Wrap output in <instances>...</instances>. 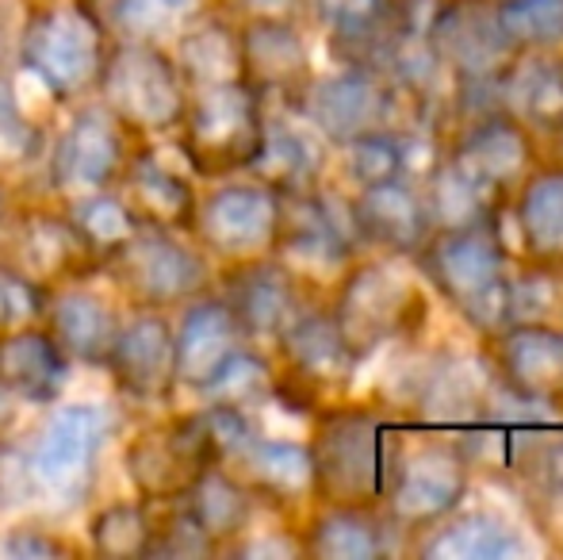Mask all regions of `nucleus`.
<instances>
[{"mask_svg": "<svg viewBox=\"0 0 563 560\" xmlns=\"http://www.w3.org/2000/svg\"><path fill=\"white\" fill-rule=\"evenodd\" d=\"M495 381L537 411H563V322H506L483 338Z\"/></svg>", "mask_w": 563, "mask_h": 560, "instance_id": "ddd939ff", "label": "nucleus"}, {"mask_svg": "<svg viewBox=\"0 0 563 560\" xmlns=\"http://www.w3.org/2000/svg\"><path fill=\"white\" fill-rule=\"evenodd\" d=\"M265 100L245 81H223L200 89L180 116V150L200 177L245 173L265 135Z\"/></svg>", "mask_w": 563, "mask_h": 560, "instance_id": "0eeeda50", "label": "nucleus"}, {"mask_svg": "<svg viewBox=\"0 0 563 560\" xmlns=\"http://www.w3.org/2000/svg\"><path fill=\"white\" fill-rule=\"evenodd\" d=\"M349 208H353V227L364 254H387L415 262V254L433 234L426 193L410 177H391L356 188L349 196Z\"/></svg>", "mask_w": 563, "mask_h": 560, "instance_id": "f3484780", "label": "nucleus"}, {"mask_svg": "<svg viewBox=\"0 0 563 560\" xmlns=\"http://www.w3.org/2000/svg\"><path fill=\"white\" fill-rule=\"evenodd\" d=\"M223 299L230 311H234L245 342H265V345H273L291 327V319L311 304L303 277L288 262L268 254L238 262L227 277Z\"/></svg>", "mask_w": 563, "mask_h": 560, "instance_id": "a211bd4d", "label": "nucleus"}, {"mask_svg": "<svg viewBox=\"0 0 563 560\" xmlns=\"http://www.w3.org/2000/svg\"><path fill=\"white\" fill-rule=\"evenodd\" d=\"M514 484L526 487L541 507H563V426L549 419L533 426Z\"/></svg>", "mask_w": 563, "mask_h": 560, "instance_id": "ea45409f", "label": "nucleus"}, {"mask_svg": "<svg viewBox=\"0 0 563 560\" xmlns=\"http://www.w3.org/2000/svg\"><path fill=\"white\" fill-rule=\"evenodd\" d=\"M503 384L495 381L487 358L479 353H438L422 361L407 388L410 422L430 430H460V426L487 419Z\"/></svg>", "mask_w": 563, "mask_h": 560, "instance_id": "4468645a", "label": "nucleus"}, {"mask_svg": "<svg viewBox=\"0 0 563 560\" xmlns=\"http://www.w3.org/2000/svg\"><path fill=\"white\" fill-rule=\"evenodd\" d=\"M66 373L69 361L58 338L31 327H20L0 338V384L8 388V396L51 404L66 384Z\"/></svg>", "mask_w": 563, "mask_h": 560, "instance_id": "2f4dec72", "label": "nucleus"}, {"mask_svg": "<svg viewBox=\"0 0 563 560\" xmlns=\"http://www.w3.org/2000/svg\"><path fill=\"white\" fill-rule=\"evenodd\" d=\"M495 20L514 54L563 51V0H495Z\"/></svg>", "mask_w": 563, "mask_h": 560, "instance_id": "4c0bfd02", "label": "nucleus"}, {"mask_svg": "<svg viewBox=\"0 0 563 560\" xmlns=\"http://www.w3.org/2000/svg\"><path fill=\"white\" fill-rule=\"evenodd\" d=\"M8 415H12V407H8V388L0 384V426L8 422Z\"/></svg>", "mask_w": 563, "mask_h": 560, "instance_id": "603ef678", "label": "nucleus"}, {"mask_svg": "<svg viewBox=\"0 0 563 560\" xmlns=\"http://www.w3.org/2000/svg\"><path fill=\"white\" fill-rule=\"evenodd\" d=\"M100 39V23L85 8H38L20 35L23 69H31L54 97H77L104 66Z\"/></svg>", "mask_w": 563, "mask_h": 560, "instance_id": "9b49d317", "label": "nucleus"}, {"mask_svg": "<svg viewBox=\"0 0 563 560\" xmlns=\"http://www.w3.org/2000/svg\"><path fill=\"white\" fill-rule=\"evenodd\" d=\"M238 54H242V81L261 100L296 108L314 77L303 31L284 12H253L238 28Z\"/></svg>", "mask_w": 563, "mask_h": 560, "instance_id": "dca6fc26", "label": "nucleus"}, {"mask_svg": "<svg viewBox=\"0 0 563 560\" xmlns=\"http://www.w3.org/2000/svg\"><path fill=\"white\" fill-rule=\"evenodd\" d=\"M108 419L100 407L74 404L54 411L46 422L43 438H38L35 453H31V469H35L38 487L62 495L69 503H81L97 476V457L100 441H104Z\"/></svg>", "mask_w": 563, "mask_h": 560, "instance_id": "aec40b11", "label": "nucleus"}, {"mask_svg": "<svg viewBox=\"0 0 563 560\" xmlns=\"http://www.w3.org/2000/svg\"><path fill=\"white\" fill-rule=\"evenodd\" d=\"M506 216L518 234V257L563 265V157H541L526 173Z\"/></svg>", "mask_w": 563, "mask_h": 560, "instance_id": "b1692460", "label": "nucleus"}, {"mask_svg": "<svg viewBox=\"0 0 563 560\" xmlns=\"http://www.w3.org/2000/svg\"><path fill=\"white\" fill-rule=\"evenodd\" d=\"M510 322H563V265L533 257L514 262Z\"/></svg>", "mask_w": 563, "mask_h": 560, "instance_id": "58836bf2", "label": "nucleus"}, {"mask_svg": "<svg viewBox=\"0 0 563 560\" xmlns=\"http://www.w3.org/2000/svg\"><path fill=\"white\" fill-rule=\"evenodd\" d=\"M123 464L131 484L139 487V495L157 503L185 499L196 476L216 464V446H211L203 415H188V419L142 430L126 446Z\"/></svg>", "mask_w": 563, "mask_h": 560, "instance_id": "2eb2a0df", "label": "nucleus"}, {"mask_svg": "<svg viewBox=\"0 0 563 560\" xmlns=\"http://www.w3.org/2000/svg\"><path fill=\"white\" fill-rule=\"evenodd\" d=\"M430 51L452 81L449 120L498 108V85L514 66V46L495 20V0H438L422 23Z\"/></svg>", "mask_w": 563, "mask_h": 560, "instance_id": "20e7f679", "label": "nucleus"}, {"mask_svg": "<svg viewBox=\"0 0 563 560\" xmlns=\"http://www.w3.org/2000/svg\"><path fill=\"white\" fill-rule=\"evenodd\" d=\"M327 307L361 361L387 345H415L430 319L422 277H410L407 257L387 254L353 257Z\"/></svg>", "mask_w": 563, "mask_h": 560, "instance_id": "7ed1b4c3", "label": "nucleus"}, {"mask_svg": "<svg viewBox=\"0 0 563 560\" xmlns=\"http://www.w3.org/2000/svg\"><path fill=\"white\" fill-rule=\"evenodd\" d=\"M280 196V193H276ZM273 254L280 262L314 265V270H345L353 257L364 254L353 227V208L349 196L327 193L322 185L303 188V193L280 196V216H276Z\"/></svg>", "mask_w": 563, "mask_h": 560, "instance_id": "f8f14e48", "label": "nucleus"}, {"mask_svg": "<svg viewBox=\"0 0 563 560\" xmlns=\"http://www.w3.org/2000/svg\"><path fill=\"white\" fill-rule=\"evenodd\" d=\"M415 553L430 560H510L526 553V538L498 510L460 507L415 541Z\"/></svg>", "mask_w": 563, "mask_h": 560, "instance_id": "c756f323", "label": "nucleus"}, {"mask_svg": "<svg viewBox=\"0 0 563 560\" xmlns=\"http://www.w3.org/2000/svg\"><path fill=\"white\" fill-rule=\"evenodd\" d=\"M245 173L280 196L314 188L327 177V139L311 123L299 128L291 120H265V135Z\"/></svg>", "mask_w": 563, "mask_h": 560, "instance_id": "bb28decb", "label": "nucleus"}, {"mask_svg": "<svg viewBox=\"0 0 563 560\" xmlns=\"http://www.w3.org/2000/svg\"><path fill=\"white\" fill-rule=\"evenodd\" d=\"M108 262H112L115 277L123 281V288H131L134 296L154 307L188 299L208 281L203 257L180 246L177 239H169V231H157V227H139L134 239L119 246Z\"/></svg>", "mask_w": 563, "mask_h": 560, "instance_id": "412c9836", "label": "nucleus"}, {"mask_svg": "<svg viewBox=\"0 0 563 560\" xmlns=\"http://www.w3.org/2000/svg\"><path fill=\"white\" fill-rule=\"evenodd\" d=\"M203 392L211 396V404H227V407H238V411H253V407H261L265 399H273L276 369L268 365L257 350L242 345V350H238L234 358L219 369L216 381H211Z\"/></svg>", "mask_w": 563, "mask_h": 560, "instance_id": "79ce46f5", "label": "nucleus"}, {"mask_svg": "<svg viewBox=\"0 0 563 560\" xmlns=\"http://www.w3.org/2000/svg\"><path fill=\"white\" fill-rule=\"evenodd\" d=\"M311 12L327 31L330 51L341 58V66L364 62L372 46L415 20L407 0H311Z\"/></svg>", "mask_w": 563, "mask_h": 560, "instance_id": "7c9ffc66", "label": "nucleus"}, {"mask_svg": "<svg viewBox=\"0 0 563 560\" xmlns=\"http://www.w3.org/2000/svg\"><path fill=\"white\" fill-rule=\"evenodd\" d=\"M245 342L227 299H200L185 311L180 330L173 334V376L188 388H208L216 373Z\"/></svg>", "mask_w": 563, "mask_h": 560, "instance_id": "a878e982", "label": "nucleus"}, {"mask_svg": "<svg viewBox=\"0 0 563 560\" xmlns=\"http://www.w3.org/2000/svg\"><path fill=\"white\" fill-rule=\"evenodd\" d=\"M276 216H280V196L261 180H238L211 193L196 208V231L216 254L230 262H250V257L273 254Z\"/></svg>", "mask_w": 563, "mask_h": 560, "instance_id": "6ab92c4d", "label": "nucleus"}, {"mask_svg": "<svg viewBox=\"0 0 563 560\" xmlns=\"http://www.w3.org/2000/svg\"><path fill=\"white\" fill-rule=\"evenodd\" d=\"M238 4L253 8V12H284V8H291L296 0H238Z\"/></svg>", "mask_w": 563, "mask_h": 560, "instance_id": "3c124183", "label": "nucleus"}, {"mask_svg": "<svg viewBox=\"0 0 563 560\" xmlns=\"http://www.w3.org/2000/svg\"><path fill=\"white\" fill-rule=\"evenodd\" d=\"M223 469L234 472L257 503L273 507H299L314 499V472L307 441L265 438L253 430L242 446L223 461Z\"/></svg>", "mask_w": 563, "mask_h": 560, "instance_id": "5701e85b", "label": "nucleus"}, {"mask_svg": "<svg viewBox=\"0 0 563 560\" xmlns=\"http://www.w3.org/2000/svg\"><path fill=\"white\" fill-rule=\"evenodd\" d=\"M296 112L303 123H311L327 146H345L356 135L384 128H407L426 123L415 116V108L368 66H341L338 74L311 77V85L299 97Z\"/></svg>", "mask_w": 563, "mask_h": 560, "instance_id": "1a4fd4ad", "label": "nucleus"}, {"mask_svg": "<svg viewBox=\"0 0 563 560\" xmlns=\"http://www.w3.org/2000/svg\"><path fill=\"white\" fill-rule=\"evenodd\" d=\"M180 77L208 89V85L242 81V54H238V31L223 20H203L180 39Z\"/></svg>", "mask_w": 563, "mask_h": 560, "instance_id": "e433bc0d", "label": "nucleus"}, {"mask_svg": "<svg viewBox=\"0 0 563 560\" xmlns=\"http://www.w3.org/2000/svg\"><path fill=\"white\" fill-rule=\"evenodd\" d=\"M74 231L81 234V242L89 246L92 257H112L119 246H126V242L134 239V231H139V219H134V211L126 208L123 200H115V196H85L81 204H77L74 211Z\"/></svg>", "mask_w": 563, "mask_h": 560, "instance_id": "37998d69", "label": "nucleus"}, {"mask_svg": "<svg viewBox=\"0 0 563 560\" xmlns=\"http://www.w3.org/2000/svg\"><path fill=\"white\" fill-rule=\"evenodd\" d=\"M69 546L43 530H12L0 538V557L12 560H51V557H66Z\"/></svg>", "mask_w": 563, "mask_h": 560, "instance_id": "8fccbe9b", "label": "nucleus"}, {"mask_svg": "<svg viewBox=\"0 0 563 560\" xmlns=\"http://www.w3.org/2000/svg\"><path fill=\"white\" fill-rule=\"evenodd\" d=\"M38 150V128L27 123V116L20 112L12 89L0 81V162L23 165L31 162Z\"/></svg>", "mask_w": 563, "mask_h": 560, "instance_id": "a18cd8bd", "label": "nucleus"}, {"mask_svg": "<svg viewBox=\"0 0 563 560\" xmlns=\"http://www.w3.org/2000/svg\"><path fill=\"white\" fill-rule=\"evenodd\" d=\"M472 476L475 472L467 469L452 438L402 441L387 492L379 499V510H384L395 538L418 541L438 523H445L452 510L464 507L467 492H472Z\"/></svg>", "mask_w": 563, "mask_h": 560, "instance_id": "423d86ee", "label": "nucleus"}, {"mask_svg": "<svg viewBox=\"0 0 563 560\" xmlns=\"http://www.w3.org/2000/svg\"><path fill=\"white\" fill-rule=\"evenodd\" d=\"M119 388L134 399H157L169 392L173 376V330L162 315H139L115 334L108 353Z\"/></svg>", "mask_w": 563, "mask_h": 560, "instance_id": "c85d7f7f", "label": "nucleus"}, {"mask_svg": "<svg viewBox=\"0 0 563 560\" xmlns=\"http://www.w3.org/2000/svg\"><path fill=\"white\" fill-rule=\"evenodd\" d=\"M418 277L475 338H490L510 322V270L503 223L483 219L467 227H441L415 254Z\"/></svg>", "mask_w": 563, "mask_h": 560, "instance_id": "f257e3e1", "label": "nucleus"}, {"mask_svg": "<svg viewBox=\"0 0 563 560\" xmlns=\"http://www.w3.org/2000/svg\"><path fill=\"white\" fill-rule=\"evenodd\" d=\"M38 487L31 457H23L15 446L0 441V507H15V503L31 499V492Z\"/></svg>", "mask_w": 563, "mask_h": 560, "instance_id": "09e8293b", "label": "nucleus"}, {"mask_svg": "<svg viewBox=\"0 0 563 560\" xmlns=\"http://www.w3.org/2000/svg\"><path fill=\"white\" fill-rule=\"evenodd\" d=\"M402 422L372 404H327L311 430L314 503L379 507L402 449Z\"/></svg>", "mask_w": 563, "mask_h": 560, "instance_id": "f03ea898", "label": "nucleus"}, {"mask_svg": "<svg viewBox=\"0 0 563 560\" xmlns=\"http://www.w3.org/2000/svg\"><path fill=\"white\" fill-rule=\"evenodd\" d=\"M541 157H544L541 142L529 135L503 105L452 120L445 128V150H441V162L495 216H506V204H510L514 188L526 180V173Z\"/></svg>", "mask_w": 563, "mask_h": 560, "instance_id": "39448f33", "label": "nucleus"}, {"mask_svg": "<svg viewBox=\"0 0 563 560\" xmlns=\"http://www.w3.org/2000/svg\"><path fill=\"white\" fill-rule=\"evenodd\" d=\"M338 150H341V169H345L353 188L407 177V139H402V128L368 131V135H356L353 142H345Z\"/></svg>", "mask_w": 563, "mask_h": 560, "instance_id": "a19ab883", "label": "nucleus"}, {"mask_svg": "<svg viewBox=\"0 0 563 560\" xmlns=\"http://www.w3.org/2000/svg\"><path fill=\"white\" fill-rule=\"evenodd\" d=\"M196 0H115V20L123 31L146 39L165 31L173 20H180L185 12H192Z\"/></svg>", "mask_w": 563, "mask_h": 560, "instance_id": "49530a36", "label": "nucleus"}, {"mask_svg": "<svg viewBox=\"0 0 563 560\" xmlns=\"http://www.w3.org/2000/svg\"><path fill=\"white\" fill-rule=\"evenodd\" d=\"M498 105L537 142H563V51L518 54L498 85Z\"/></svg>", "mask_w": 563, "mask_h": 560, "instance_id": "393cba45", "label": "nucleus"}, {"mask_svg": "<svg viewBox=\"0 0 563 560\" xmlns=\"http://www.w3.org/2000/svg\"><path fill=\"white\" fill-rule=\"evenodd\" d=\"M126 188H131V211L142 216V227L157 231H188L196 223V196L180 173L165 169L157 162H134L126 169Z\"/></svg>", "mask_w": 563, "mask_h": 560, "instance_id": "72a5a7b5", "label": "nucleus"}, {"mask_svg": "<svg viewBox=\"0 0 563 560\" xmlns=\"http://www.w3.org/2000/svg\"><path fill=\"white\" fill-rule=\"evenodd\" d=\"M108 112L134 131H173L185 116V77L150 43H123L100 66Z\"/></svg>", "mask_w": 563, "mask_h": 560, "instance_id": "9d476101", "label": "nucleus"}, {"mask_svg": "<svg viewBox=\"0 0 563 560\" xmlns=\"http://www.w3.org/2000/svg\"><path fill=\"white\" fill-rule=\"evenodd\" d=\"M123 173V135L119 120L104 108H85L74 116L66 135L58 139L51 162V180L66 196L104 193Z\"/></svg>", "mask_w": 563, "mask_h": 560, "instance_id": "4be33fe9", "label": "nucleus"}, {"mask_svg": "<svg viewBox=\"0 0 563 560\" xmlns=\"http://www.w3.org/2000/svg\"><path fill=\"white\" fill-rule=\"evenodd\" d=\"M185 507L219 549L223 541H234L250 530L257 499H253L250 487H245L234 472L223 469V464H211V469H203L200 476H196V484L185 492Z\"/></svg>", "mask_w": 563, "mask_h": 560, "instance_id": "473e14b6", "label": "nucleus"}, {"mask_svg": "<svg viewBox=\"0 0 563 560\" xmlns=\"http://www.w3.org/2000/svg\"><path fill=\"white\" fill-rule=\"evenodd\" d=\"M395 530L379 507H345V503H319L299 549L319 560H379L395 549Z\"/></svg>", "mask_w": 563, "mask_h": 560, "instance_id": "cd10ccee", "label": "nucleus"}, {"mask_svg": "<svg viewBox=\"0 0 563 560\" xmlns=\"http://www.w3.org/2000/svg\"><path fill=\"white\" fill-rule=\"evenodd\" d=\"M38 284L15 270H0V330H15L38 311Z\"/></svg>", "mask_w": 563, "mask_h": 560, "instance_id": "de8ad7c7", "label": "nucleus"}, {"mask_svg": "<svg viewBox=\"0 0 563 560\" xmlns=\"http://www.w3.org/2000/svg\"><path fill=\"white\" fill-rule=\"evenodd\" d=\"M85 254H89V246H85L81 234L74 231V223L54 219V216H35V219H27L20 231V270L15 273L43 284V281H54V277H62V273H69Z\"/></svg>", "mask_w": 563, "mask_h": 560, "instance_id": "c9c22d12", "label": "nucleus"}, {"mask_svg": "<svg viewBox=\"0 0 563 560\" xmlns=\"http://www.w3.org/2000/svg\"><path fill=\"white\" fill-rule=\"evenodd\" d=\"M89 541L100 557L131 560L146 557L154 546V526H150L146 510L139 503H112V507L97 510L89 526Z\"/></svg>", "mask_w": 563, "mask_h": 560, "instance_id": "c03bdc74", "label": "nucleus"}, {"mask_svg": "<svg viewBox=\"0 0 563 560\" xmlns=\"http://www.w3.org/2000/svg\"><path fill=\"white\" fill-rule=\"evenodd\" d=\"M51 322L62 350L89 361V365H97V361L108 365V353L115 345L119 327L104 299L89 296V292H66V296L54 299Z\"/></svg>", "mask_w": 563, "mask_h": 560, "instance_id": "f704fd0d", "label": "nucleus"}, {"mask_svg": "<svg viewBox=\"0 0 563 560\" xmlns=\"http://www.w3.org/2000/svg\"><path fill=\"white\" fill-rule=\"evenodd\" d=\"M273 345L280 358L273 396H280L284 404L311 411L334 404L353 388L361 358L338 330L327 304H307Z\"/></svg>", "mask_w": 563, "mask_h": 560, "instance_id": "6e6552de", "label": "nucleus"}]
</instances>
